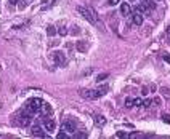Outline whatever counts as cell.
Segmentation results:
<instances>
[{
    "instance_id": "28",
    "label": "cell",
    "mask_w": 170,
    "mask_h": 139,
    "mask_svg": "<svg viewBox=\"0 0 170 139\" xmlns=\"http://www.w3.org/2000/svg\"><path fill=\"white\" fill-rule=\"evenodd\" d=\"M167 34H169V35H170V26H169V27H167Z\"/></svg>"
},
{
    "instance_id": "13",
    "label": "cell",
    "mask_w": 170,
    "mask_h": 139,
    "mask_svg": "<svg viewBox=\"0 0 170 139\" xmlns=\"http://www.w3.org/2000/svg\"><path fill=\"white\" fill-rule=\"evenodd\" d=\"M135 11H138V13L143 14V13H146V11H148V7L143 5V3H140V5H136V7H135Z\"/></svg>"
},
{
    "instance_id": "3",
    "label": "cell",
    "mask_w": 170,
    "mask_h": 139,
    "mask_svg": "<svg viewBox=\"0 0 170 139\" xmlns=\"http://www.w3.org/2000/svg\"><path fill=\"white\" fill-rule=\"evenodd\" d=\"M32 115H34V114L27 112V110H26V112H23V114L18 117V120H16L18 125H19V126H29L31 122H32Z\"/></svg>"
},
{
    "instance_id": "4",
    "label": "cell",
    "mask_w": 170,
    "mask_h": 139,
    "mask_svg": "<svg viewBox=\"0 0 170 139\" xmlns=\"http://www.w3.org/2000/svg\"><path fill=\"white\" fill-rule=\"evenodd\" d=\"M42 125L47 131H55V128H56V123H55L53 118H50V115L42 117Z\"/></svg>"
},
{
    "instance_id": "16",
    "label": "cell",
    "mask_w": 170,
    "mask_h": 139,
    "mask_svg": "<svg viewBox=\"0 0 170 139\" xmlns=\"http://www.w3.org/2000/svg\"><path fill=\"white\" fill-rule=\"evenodd\" d=\"M109 77V74H100V75H98V77H96V82H103V80H106V78H108Z\"/></svg>"
},
{
    "instance_id": "10",
    "label": "cell",
    "mask_w": 170,
    "mask_h": 139,
    "mask_svg": "<svg viewBox=\"0 0 170 139\" xmlns=\"http://www.w3.org/2000/svg\"><path fill=\"white\" fill-rule=\"evenodd\" d=\"M95 123H96L98 126H103L106 123V118L103 117V115H96V117H95Z\"/></svg>"
},
{
    "instance_id": "15",
    "label": "cell",
    "mask_w": 170,
    "mask_h": 139,
    "mask_svg": "<svg viewBox=\"0 0 170 139\" xmlns=\"http://www.w3.org/2000/svg\"><path fill=\"white\" fill-rule=\"evenodd\" d=\"M125 107H128V109L130 107H135V101H133L132 98H127L125 99Z\"/></svg>"
},
{
    "instance_id": "21",
    "label": "cell",
    "mask_w": 170,
    "mask_h": 139,
    "mask_svg": "<svg viewBox=\"0 0 170 139\" xmlns=\"http://www.w3.org/2000/svg\"><path fill=\"white\" fill-rule=\"evenodd\" d=\"M108 3L111 7H114V5H117V3H120V0H108Z\"/></svg>"
},
{
    "instance_id": "5",
    "label": "cell",
    "mask_w": 170,
    "mask_h": 139,
    "mask_svg": "<svg viewBox=\"0 0 170 139\" xmlns=\"http://www.w3.org/2000/svg\"><path fill=\"white\" fill-rule=\"evenodd\" d=\"M51 58H53L55 64H58V66H64L66 64V56H64L63 51H53V53H51Z\"/></svg>"
},
{
    "instance_id": "2",
    "label": "cell",
    "mask_w": 170,
    "mask_h": 139,
    "mask_svg": "<svg viewBox=\"0 0 170 139\" xmlns=\"http://www.w3.org/2000/svg\"><path fill=\"white\" fill-rule=\"evenodd\" d=\"M77 11H79V13H80L82 16L87 19V21L90 22V24H98L96 18H95L96 14H95V11H93V10L87 8V7H80V5H79V7H77Z\"/></svg>"
},
{
    "instance_id": "11",
    "label": "cell",
    "mask_w": 170,
    "mask_h": 139,
    "mask_svg": "<svg viewBox=\"0 0 170 139\" xmlns=\"http://www.w3.org/2000/svg\"><path fill=\"white\" fill-rule=\"evenodd\" d=\"M87 48H88V46H87V43H85L84 40L77 42V50H79V51H82V53H85V51H87Z\"/></svg>"
},
{
    "instance_id": "24",
    "label": "cell",
    "mask_w": 170,
    "mask_h": 139,
    "mask_svg": "<svg viewBox=\"0 0 170 139\" xmlns=\"http://www.w3.org/2000/svg\"><path fill=\"white\" fill-rule=\"evenodd\" d=\"M162 58H164L165 62H169V64H170V54H162Z\"/></svg>"
},
{
    "instance_id": "18",
    "label": "cell",
    "mask_w": 170,
    "mask_h": 139,
    "mask_svg": "<svg viewBox=\"0 0 170 139\" xmlns=\"http://www.w3.org/2000/svg\"><path fill=\"white\" fill-rule=\"evenodd\" d=\"M133 101H135V107H143V101L140 98H135Z\"/></svg>"
},
{
    "instance_id": "23",
    "label": "cell",
    "mask_w": 170,
    "mask_h": 139,
    "mask_svg": "<svg viewBox=\"0 0 170 139\" xmlns=\"http://www.w3.org/2000/svg\"><path fill=\"white\" fill-rule=\"evenodd\" d=\"M58 32H60V35H66V34H68V30H66V27H60Z\"/></svg>"
},
{
    "instance_id": "26",
    "label": "cell",
    "mask_w": 170,
    "mask_h": 139,
    "mask_svg": "<svg viewBox=\"0 0 170 139\" xmlns=\"http://www.w3.org/2000/svg\"><path fill=\"white\" fill-rule=\"evenodd\" d=\"M125 136H127V134H125V133H122V131H120V133H117V134H116V138H125Z\"/></svg>"
},
{
    "instance_id": "17",
    "label": "cell",
    "mask_w": 170,
    "mask_h": 139,
    "mask_svg": "<svg viewBox=\"0 0 170 139\" xmlns=\"http://www.w3.org/2000/svg\"><path fill=\"white\" fill-rule=\"evenodd\" d=\"M162 122H165V123H170V114H162Z\"/></svg>"
},
{
    "instance_id": "6",
    "label": "cell",
    "mask_w": 170,
    "mask_h": 139,
    "mask_svg": "<svg viewBox=\"0 0 170 139\" xmlns=\"http://www.w3.org/2000/svg\"><path fill=\"white\" fill-rule=\"evenodd\" d=\"M61 130L66 131V133H74V131H76V122L71 120V118L64 120V122L61 123Z\"/></svg>"
},
{
    "instance_id": "25",
    "label": "cell",
    "mask_w": 170,
    "mask_h": 139,
    "mask_svg": "<svg viewBox=\"0 0 170 139\" xmlns=\"http://www.w3.org/2000/svg\"><path fill=\"white\" fill-rule=\"evenodd\" d=\"M74 138H87V134L85 133H77V134H74Z\"/></svg>"
},
{
    "instance_id": "27",
    "label": "cell",
    "mask_w": 170,
    "mask_h": 139,
    "mask_svg": "<svg viewBox=\"0 0 170 139\" xmlns=\"http://www.w3.org/2000/svg\"><path fill=\"white\" fill-rule=\"evenodd\" d=\"M8 3H10V5H18V0H8Z\"/></svg>"
},
{
    "instance_id": "1",
    "label": "cell",
    "mask_w": 170,
    "mask_h": 139,
    "mask_svg": "<svg viewBox=\"0 0 170 139\" xmlns=\"http://www.w3.org/2000/svg\"><path fill=\"white\" fill-rule=\"evenodd\" d=\"M42 107H43V101L40 98H32V99H29V101L26 102V110H27V112H31V114L40 112Z\"/></svg>"
},
{
    "instance_id": "12",
    "label": "cell",
    "mask_w": 170,
    "mask_h": 139,
    "mask_svg": "<svg viewBox=\"0 0 170 139\" xmlns=\"http://www.w3.org/2000/svg\"><path fill=\"white\" fill-rule=\"evenodd\" d=\"M42 110H43V114H45V115H51V114H53V109H51V106H50V104H45V102H43Z\"/></svg>"
},
{
    "instance_id": "22",
    "label": "cell",
    "mask_w": 170,
    "mask_h": 139,
    "mask_svg": "<svg viewBox=\"0 0 170 139\" xmlns=\"http://www.w3.org/2000/svg\"><path fill=\"white\" fill-rule=\"evenodd\" d=\"M152 104H157V106H161V104H162L161 98H154V99H152Z\"/></svg>"
},
{
    "instance_id": "7",
    "label": "cell",
    "mask_w": 170,
    "mask_h": 139,
    "mask_svg": "<svg viewBox=\"0 0 170 139\" xmlns=\"http://www.w3.org/2000/svg\"><path fill=\"white\" fill-rule=\"evenodd\" d=\"M31 134H32V136H37V138H47V134L43 133V128L39 125H34L32 128H31Z\"/></svg>"
},
{
    "instance_id": "20",
    "label": "cell",
    "mask_w": 170,
    "mask_h": 139,
    "mask_svg": "<svg viewBox=\"0 0 170 139\" xmlns=\"http://www.w3.org/2000/svg\"><path fill=\"white\" fill-rule=\"evenodd\" d=\"M151 104H152L151 99H146V101H143V107H146V109H148V107H151Z\"/></svg>"
},
{
    "instance_id": "8",
    "label": "cell",
    "mask_w": 170,
    "mask_h": 139,
    "mask_svg": "<svg viewBox=\"0 0 170 139\" xmlns=\"http://www.w3.org/2000/svg\"><path fill=\"white\" fill-rule=\"evenodd\" d=\"M132 22L135 26H141V24H143V14L138 13V11H135V13L132 14Z\"/></svg>"
},
{
    "instance_id": "14",
    "label": "cell",
    "mask_w": 170,
    "mask_h": 139,
    "mask_svg": "<svg viewBox=\"0 0 170 139\" xmlns=\"http://www.w3.org/2000/svg\"><path fill=\"white\" fill-rule=\"evenodd\" d=\"M56 32H58V30H56V27H55V26H48V27H47V35H50V37H53Z\"/></svg>"
},
{
    "instance_id": "19",
    "label": "cell",
    "mask_w": 170,
    "mask_h": 139,
    "mask_svg": "<svg viewBox=\"0 0 170 139\" xmlns=\"http://www.w3.org/2000/svg\"><path fill=\"white\" fill-rule=\"evenodd\" d=\"M56 138H58V139H68L69 136H68V133H66V131H63V133H58Z\"/></svg>"
},
{
    "instance_id": "9",
    "label": "cell",
    "mask_w": 170,
    "mask_h": 139,
    "mask_svg": "<svg viewBox=\"0 0 170 139\" xmlns=\"http://www.w3.org/2000/svg\"><path fill=\"white\" fill-rule=\"evenodd\" d=\"M120 13H122V16H130V13H132L130 3H127V2L120 3Z\"/></svg>"
}]
</instances>
